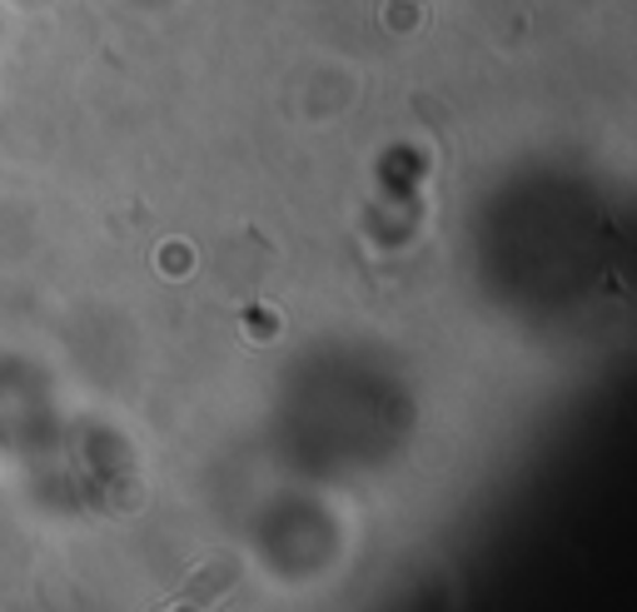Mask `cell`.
I'll list each match as a JSON object with an SVG mask.
<instances>
[{
  "mask_svg": "<svg viewBox=\"0 0 637 612\" xmlns=\"http://www.w3.org/2000/svg\"><path fill=\"white\" fill-rule=\"evenodd\" d=\"M229 582H235V563H225V558H219V563H209V573H205V578H195V582H190V592H195L200 602H209L219 588H229Z\"/></svg>",
  "mask_w": 637,
  "mask_h": 612,
  "instance_id": "6da1fadb",
  "label": "cell"
},
{
  "mask_svg": "<svg viewBox=\"0 0 637 612\" xmlns=\"http://www.w3.org/2000/svg\"><path fill=\"white\" fill-rule=\"evenodd\" d=\"M180 612H200V608H180Z\"/></svg>",
  "mask_w": 637,
  "mask_h": 612,
  "instance_id": "7a4b0ae2",
  "label": "cell"
}]
</instances>
